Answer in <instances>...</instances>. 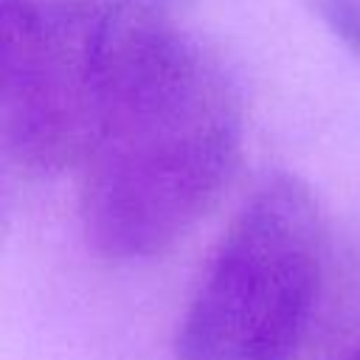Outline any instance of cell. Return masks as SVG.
<instances>
[{"mask_svg":"<svg viewBox=\"0 0 360 360\" xmlns=\"http://www.w3.org/2000/svg\"><path fill=\"white\" fill-rule=\"evenodd\" d=\"M194 0H101L79 219L96 253L155 259L183 242L231 186L242 104L188 28Z\"/></svg>","mask_w":360,"mask_h":360,"instance_id":"cell-1","label":"cell"},{"mask_svg":"<svg viewBox=\"0 0 360 360\" xmlns=\"http://www.w3.org/2000/svg\"><path fill=\"white\" fill-rule=\"evenodd\" d=\"M326 281L312 188L267 177L231 217L180 315L174 360H298Z\"/></svg>","mask_w":360,"mask_h":360,"instance_id":"cell-2","label":"cell"},{"mask_svg":"<svg viewBox=\"0 0 360 360\" xmlns=\"http://www.w3.org/2000/svg\"><path fill=\"white\" fill-rule=\"evenodd\" d=\"M101 0H0V149L28 177L79 160Z\"/></svg>","mask_w":360,"mask_h":360,"instance_id":"cell-3","label":"cell"},{"mask_svg":"<svg viewBox=\"0 0 360 360\" xmlns=\"http://www.w3.org/2000/svg\"><path fill=\"white\" fill-rule=\"evenodd\" d=\"M326 28L360 56V0H312Z\"/></svg>","mask_w":360,"mask_h":360,"instance_id":"cell-4","label":"cell"},{"mask_svg":"<svg viewBox=\"0 0 360 360\" xmlns=\"http://www.w3.org/2000/svg\"><path fill=\"white\" fill-rule=\"evenodd\" d=\"M343 360H360V343H357V346H354V349H352V352H349Z\"/></svg>","mask_w":360,"mask_h":360,"instance_id":"cell-5","label":"cell"}]
</instances>
